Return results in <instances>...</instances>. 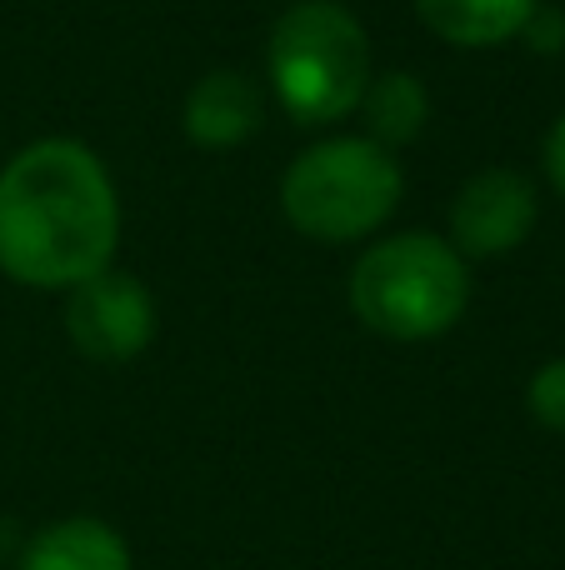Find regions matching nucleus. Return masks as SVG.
<instances>
[{
    "label": "nucleus",
    "instance_id": "nucleus-9",
    "mask_svg": "<svg viewBox=\"0 0 565 570\" xmlns=\"http://www.w3.org/2000/svg\"><path fill=\"white\" fill-rule=\"evenodd\" d=\"M20 570H130V546L106 521L70 515L56 521L26 546Z\"/></svg>",
    "mask_w": 565,
    "mask_h": 570
},
{
    "label": "nucleus",
    "instance_id": "nucleus-1",
    "mask_svg": "<svg viewBox=\"0 0 565 570\" xmlns=\"http://www.w3.org/2000/svg\"><path fill=\"white\" fill-rule=\"evenodd\" d=\"M120 206L96 150L40 140L0 170V271L20 285H80L110 271Z\"/></svg>",
    "mask_w": 565,
    "mask_h": 570
},
{
    "label": "nucleus",
    "instance_id": "nucleus-8",
    "mask_svg": "<svg viewBox=\"0 0 565 570\" xmlns=\"http://www.w3.org/2000/svg\"><path fill=\"white\" fill-rule=\"evenodd\" d=\"M536 6L541 0H416L420 20L460 50H486L516 40L526 30V20L536 16Z\"/></svg>",
    "mask_w": 565,
    "mask_h": 570
},
{
    "label": "nucleus",
    "instance_id": "nucleus-2",
    "mask_svg": "<svg viewBox=\"0 0 565 570\" xmlns=\"http://www.w3.org/2000/svg\"><path fill=\"white\" fill-rule=\"evenodd\" d=\"M470 276L456 246L440 236H396L370 246L350 271V311L386 341H430L460 321Z\"/></svg>",
    "mask_w": 565,
    "mask_h": 570
},
{
    "label": "nucleus",
    "instance_id": "nucleus-10",
    "mask_svg": "<svg viewBox=\"0 0 565 570\" xmlns=\"http://www.w3.org/2000/svg\"><path fill=\"white\" fill-rule=\"evenodd\" d=\"M366 120H370V140L376 146H406V140L420 136L430 116V100L426 86L416 76H386V80H370L366 86Z\"/></svg>",
    "mask_w": 565,
    "mask_h": 570
},
{
    "label": "nucleus",
    "instance_id": "nucleus-12",
    "mask_svg": "<svg viewBox=\"0 0 565 570\" xmlns=\"http://www.w3.org/2000/svg\"><path fill=\"white\" fill-rule=\"evenodd\" d=\"M546 176H551V186H556V196L565 200V116L546 136Z\"/></svg>",
    "mask_w": 565,
    "mask_h": 570
},
{
    "label": "nucleus",
    "instance_id": "nucleus-11",
    "mask_svg": "<svg viewBox=\"0 0 565 570\" xmlns=\"http://www.w3.org/2000/svg\"><path fill=\"white\" fill-rule=\"evenodd\" d=\"M526 405H531V415H536L546 431L565 435V355H561V361H546L536 375H531Z\"/></svg>",
    "mask_w": 565,
    "mask_h": 570
},
{
    "label": "nucleus",
    "instance_id": "nucleus-6",
    "mask_svg": "<svg viewBox=\"0 0 565 570\" xmlns=\"http://www.w3.org/2000/svg\"><path fill=\"white\" fill-rule=\"evenodd\" d=\"M536 226V186L511 166L470 176L450 210V236L466 256H506Z\"/></svg>",
    "mask_w": 565,
    "mask_h": 570
},
{
    "label": "nucleus",
    "instance_id": "nucleus-5",
    "mask_svg": "<svg viewBox=\"0 0 565 570\" xmlns=\"http://www.w3.org/2000/svg\"><path fill=\"white\" fill-rule=\"evenodd\" d=\"M66 331L76 341V351L100 365L136 361L156 335V301L136 276L100 271V276L70 285Z\"/></svg>",
    "mask_w": 565,
    "mask_h": 570
},
{
    "label": "nucleus",
    "instance_id": "nucleus-4",
    "mask_svg": "<svg viewBox=\"0 0 565 570\" xmlns=\"http://www.w3.org/2000/svg\"><path fill=\"white\" fill-rule=\"evenodd\" d=\"M400 166L370 136L310 146L280 180L286 220L310 240H360L396 210Z\"/></svg>",
    "mask_w": 565,
    "mask_h": 570
},
{
    "label": "nucleus",
    "instance_id": "nucleus-7",
    "mask_svg": "<svg viewBox=\"0 0 565 570\" xmlns=\"http://www.w3.org/2000/svg\"><path fill=\"white\" fill-rule=\"evenodd\" d=\"M266 120L260 90L236 70H210L186 96V136L206 150H230L250 140Z\"/></svg>",
    "mask_w": 565,
    "mask_h": 570
},
{
    "label": "nucleus",
    "instance_id": "nucleus-3",
    "mask_svg": "<svg viewBox=\"0 0 565 570\" xmlns=\"http://www.w3.org/2000/svg\"><path fill=\"white\" fill-rule=\"evenodd\" d=\"M270 86L300 126L360 110L370 86V40L346 6L300 0L270 30Z\"/></svg>",
    "mask_w": 565,
    "mask_h": 570
}]
</instances>
